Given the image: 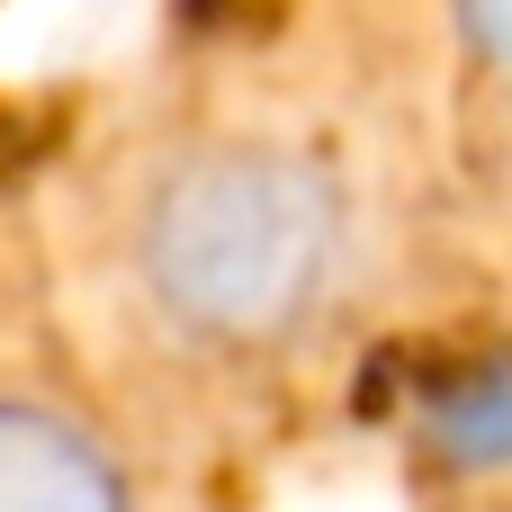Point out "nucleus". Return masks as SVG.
<instances>
[{"instance_id": "nucleus-2", "label": "nucleus", "mask_w": 512, "mask_h": 512, "mask_svg": "<svg viewBox=\"0 0 512 512\" xmlns=\"http://www.w3.org/2000/svg\"><path fill=\"white\" fill-rule=\"evenodd\" d=\"M0 512H135V468L99 414L0 378Z\"/></svg>"}, {"instance_id": "nucleus-3", "label": "nucleus", "mask_w": 512, "mask_h": 512, "mask_svg": "<svg viewBox=\"0 0 512 512\" xmlns=\"http://www.w3.org/2000/svg\"><path fill=\"white\" fill-rule=\"evenodd\" d=\"M459 27H468V54L477 63L504 54V0H459Z\"/></svg>"}, {"instance_id": "nucleus-1", "label": "nucleus", "mask_w": 512, "mask_h": 512, "mask_svg": "<svg viewBox=\"0 0 512 512\" xmlns=\"http://www.w3.org/2000/svg\"><path fill=\"white\" fill-rule=\"evenodd\" d=\"M351 189L297 135H189L126 207V288L162 342L252 369L324 333L351 288Z\"/></svg>"}]
</instances>
